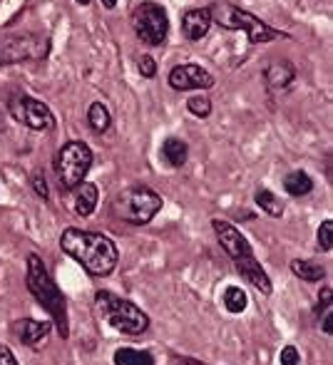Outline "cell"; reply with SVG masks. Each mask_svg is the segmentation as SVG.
<instances>
[{"label":"cell","instance_id":"obj_3","mask_svg":"<svg viewBox=\"0 0 333 365\" xmlns=\"http://www.w3.org/2000/svg\"><path fill=\"white\" fill-rule=\"evenodd\" d=\"M212 23H217L222 30H232V33H244L249 38L251 45H266L276 38H284L281 30H274L271 25H266L264 20H259L254 13L232 5L227 0H219L209 8Z\"/></svg>","mask_w":333,"mask_h":365},{"label":"cell","instance_id":"obj_31","mask_svg":"<svg viewBox=\"0 0 333 365\" xmlns=\"http://www.w3.org/2000/svg\"><path fill=\"white\" fill-rule=\"evenodd\" d=\"M100 3L105 5L107 10H115V8H117V3H120V0H100Z\"/></svg>","mask_w":333,"mask_h":365},{"label":"cell","instance_id":"obj_1","mask_svg":"<svg viewBox=\"0 0 333 365\" xmlns=\"http://www.w3.org/2000/svg\"><path fill=\"white\" fill-rule=\"evenodd\" d=\"M60 246L63 251L75 259L90 276H110L117 266V246L112 239H107L105 234H95V231H83V229H65L60 236Z\"/></svg>","mask_w":333,"mask_h":365},{"label":"cell","instance_id":"obj_11","mask_svg":"<svg viewBox=\"0 0 333 365\" xmlns=\"http://www.w3.org/2000/svg\"><path fill=\"white\" fill-rule=\"evenodd\" d=\"M212 229H214V234H217L222 249L227 251V254L232 256L234 261L244 259V256H254V251H251V244L247 241V236H244L234 224H229V221H222V219H214L212 221Z\"/></svg>","mask_w":333,"mask_h":365},{"label":"cell","instance_id":"obj_12","mask_svg":"<svg viewBox=\"0 0 333 365\" xmlns=\"http://www.w3.org/2000/svg\"><path fill=\"white\" fill-rule=\"evenodd\" d=\"M212 28V15L209 8H189L182 15V35L189 43H199Z\"/></svg>","mask_w":333,"mask_h":365},{"label":"cell","instance_id":"obj_9","mask_svg":"<svg viewBox=\"0 0 333 365\" xmlns=\"http://www.w3.org/2000/svg\"><path fill=\"white\" fill-rule=\"evenodd\" d=\"M48 55V40L38 35H23V38H8L0 45V65L23 63V60H38Z\"/></svg>","mask_w":333,"mask_h":365},{"label":"cell","instance_id":"obj_26","mask_svg":"<svg viewBox=\"0 0 333 365\" xmlns=\"http://www.w3.org/2000/svg\"><path fill=\"white\" fill-rule=\"evenodd\" d=\"M137 70H140V75H142V77L152 80V77L157 75V63H155V58H150V55H140V58H137Z\"/></svg>","mask_w":333,"mask_h":365},{"label":"cell","instance_id":"obj_17","mask_svg":"<svg viewBox=\"0 0 333 365\" xmlns=\"http://www.w3.org/2000/svg\"><path fill=\"white\" fill-rule=\"evenodd\" d=\"M189 157V147L187 142L177 140V137H167L165 145H162V159L169 164L172 169H179L184 167V162H187Z\"/></svg>","mask_w":333,"mask_h":365},{"label":"cell","instance_id":"obj_10","mask_svg":"<svg viewBox=\"0 0 333 365\" xmlns=\"http://www.w3.org/2000/svg\"><path fill=\"white\" fill-rule=\"evenodd\" d=\"M169 87L179 92H187V90H209L214 85V75L207 73L202 65H194V63H184L177 65V68L169 73Z\"/></svg>","mask_w":333,"mask_h":365},{"label":"cell","instance_id":"obj_27","mask_svg":"<svg viewBox=\"0 0 333 365\" xmlns=\"http://www.w3.org/2000/svg\"><path fill=\"white\" fill-rule=\"evenodd\" d=\"M279 363H281V365H299V363H301L299 351H296L294 346L281 348V353H279Z\"/></svg>","mask_w":333,"mask_h":365},{"label":"cell","instance_id":"obj_6","mask_svg":"<svg viewBox=\"0 0 333 365\" xmlns=\"http://www.w3.org/2000/svg\"><path fill=\"white\" fill-rule=\"evenodd\" d=\"M132 30L137 40H142L150 48H160L167 43L169 35V15L155 0H142L132 10Z\"/></svg>","mask_w":333,"mask_h":365},{"label":"cell","instance_id":"obj_2","mask_svg":"<svg viewBox=\"0 0 333 365\" xmlns=\"http://www.w3.org/2000/svg\"><path fill=\"white\" fill-rule=\"evenodd\" d=\"M28 289L35 296V301L50 313L53 323L58 326L60 336H70V321H68V303H65L63 291L58 289V284L53 281V276L48 274V266L43 264L38 254L28 256Z\"/></svg>","mask_w":333,"mask_h":365},{"label":"cell","instance_id":"obj_16","mask_svg":"<svg viewBox=\"0 0 333 365\" xmlns=\"http://www.w3.org/2000/svg\"><path fill=\"white\" fill-rule=\"evenodd\" d=\"M75 197H73V204H75V212L80 217H90L92 212L97 209V199H100V192L92 182H83L73 189Z\"/></svg>","mask_w":333,"mask_h":365},{"label":"cell","instance_id":"obj_23","mask_svg":"<svg viewBox=\"0 0 333 365\" xmlns=\"http://www.w3.org/2000/svg\"><path fill=\"white\" fill-rule=\"evenodd\" d=\"M224 308H227L229 313H242L244 308L249 306V298L247 293H244L239 286H229L227 291H224Z\"/></svg>","mask_w":333,"mask_h":365},{"label":"cell","instance_id":"obj_25","mask_svg":"<svg viewBox=\"0 0 333 365\" xmlns=\"http://www.w3.org/2000/svg\"><path fill=\"white\" fill-rule=\"evenodd\" d=\"M316 239H319L321 251H331L333 249V221L331 219H326L324 224L319 226V234H316Z\"/></svg>","mask_w":333,"mask_h":365},{"label":"cell","instance_id":"obj_15","mask_svg":"<svg viewBox=\"0 0 333 365\" xmlns=\"http://www.w3.org/2000/svg\"><path fill=\"white\" fill-rule=\"evenodd\" d=\"M264 80L269 90H286V87L296 80V68L291 63H286V60L271 63L269 68L264 70Z\"/></svg>","mask_w":333,"mask_h":365},{"label":"cell","instance_id":"obj_8","mask_svg":"<svg viewBox=\"0 0 333 365\" xmlns=\"http://www.w3.org/2000/svg\"><path fill=\"white\" fill-rule=\"evenodd\" d=\"M8 110L20 125L30 127L35 132H50L55 127V115L45 102L35 100L30 95H13L8 102Z\"/></svg>","mask_w":333,"mask_h":365},{"label":"cell","instance_id":"obj_32","mask_svg":"<svg viewBox=\"0 0 333 365\" xmlns=\"http://www.w3.org/2000/svg\"><path fill=\"white\" fill-rule=\"evenodd\" d=\"M184 365H207V363H199V361H194V358H187Z\"/></svg>","mask_w":333,"mask_h":365},{"label":"cell","instance_id":"obj_28","mask_svg":"<svg viewBox=\"0 0 333 365\" xmlns=\"http://www.w3.org/2000/svg\"><path fill=\"white\" fill-rule=\"evenodd\" d=\"M33 189H35V194H38V197H43V199H48V197H50L48 182H45L43 174H35V177H33Z\"/></svg>","mask_w":333,"mask_h":365},{"label":"cell","instance_id":"obj_7","mask_svg":"<svg viewBox=\"0 0 333 365\" xmlns=\"http://www.w3.org/2000/svg\"><path fill=\"white\" fill-rule=\"evenodd\" d=\"M92 167V149L85 142H68L58 152L55 159V169H58V179L63 189H75L78 184L85 182L87 172Z\"/></svg>","mask_w":333,"mask_h":365},{"label":"cell","instance_id":"obj_22","mask_svg":"<svg viewBox=\"0 0 333 365\" xmlns=\"http://www.w3.org/2000/svg\"><path fill=\"white\" fill-rule=\"evenodd\" d=\"M87 122H90V127L95 132H107L112 125V115L110 110H107V105H102V102H92L90 110H87Z\"/></svg>","mask_w":333,"mask_h":365},{"label":"cell","instance_id":"obj_30","mask_svg":"<svg viewBox=\"0 0 333 365\" xmlns=\"http://www.w3.org/2000/svg\"><path fill=\"white\" fill-rule=\"evenodd\" d=\"M331 323H333V313H331V308H326V313H324V333H326V336H331V333H333Z\"/></svg>","mask_w":333,"mask_h":365},{"label":"cell","instance_id":"obj_20","mask_svg":"<svg viewBox=\"0 0 333 365\" xmlns=\"http://www.w3.org/2000/svg\"><path fill=\"white\" fill-rule=\"evenodd\" d=\"M291 271L294 276H299L301 281H309V284H316L326 276L324 266H319L316 261H306V259H294L291 261Z\"/></svg>","mask_w":333,"mask_h":365},{"label":"cell","instance_id":"obj_24","mask_svg":"<svg viewBox=\"0 0 333 365\" xmlns=\"http://www.w3.org/2000/svg\"><path fill=\"white\" fill-rule=\"evenodd\" d=\"M187 110L192 112L194 117H199V120H207V117L212 115V100H209L207 95H194L187 100Z\"/></svg>","mask_w":333,"mask_h":365},{"label":"cell","instance_id":"obj_29","mask_svg":"<svg viewBox=\"0 0 333 365\" xmlns=\"http://www.w3.org/2000/svg\"><path fill=\"white\" fill-rule=\"evenodd\" d=\"M0 365H18L15 356L10 353V348L3 346V343H0Z\"/></svg>","mask_w":333,"mask_h":365},{"label":"cell","instance_id":"obj_33","mask_svg":"<svg viewBox=\"0 0 333 365\" xmlns=\"http://www.w3.org/2000/svg\"><path fill=\"white\" fill-rule=\"evenodd\" d=\"M78 5H90V0H75Z\"/></svg>","mask_w":333,"mask_h":365},{"label":"cell","instance_id":"obj_14","mask_svg":"<svg viewBox=\"0 0 333 365\" xmlns=\"http://www.w3.org/2000/svg\"><path fill=\"white\" fill-rule=\"evenodd\" d=\"M234 264H237V271H239V274H242L244 279H247L249 284L261 293V296H271L274 286H271L269 276H266V271L261 269V264L254 259V256H244V259H237Z\"/></svg>","mask_w":333,"mask_h":365},{"label":"cell","instance_id":"obj_13","mask_svg":"<svg viewBox=\"0 0 333 365\" xmlns=\"http://www.w3.org/2000/svg\"><path fill=\"white\" fill-rule=\"evenodd\" d=\"M53 331V321H33V318H23V321L13 323V336L25 346H38L40 341L48 338Z\"/></svg>","mask_w":333,"mask_h":365},{"label":"cell","instance_id":"obj_19","mask_svg":"<svg viewBox=\"0 0 333 365\" xmlns=\"http://www.w3.org/2000/svg\"><path fill=\"white\" fill-rule=\"evenodd\" d=\"M254 202L266 217H274V219L284 217V202H281L271 189H259V192L254 194Z\"/></svg>","mask_w":333,"mask_h":365},{"label":"cell","instance_id":"obj_4","mask_svg":"<svg viewBox=\"0 0 333 365\" xmlns=\"http://www.w3.org/2000/svg\"><path fill=\"white\" fill-rule=\"evenodd\" d=\"M97 308L102 311L105 321L115 328L117 333H125V336H140L150 328V316H147L142 308H137L135 303L125 301V298L115 296L110 291H100L95 296Z\"/></svg>","mask_w":333,"mask_h":365},{"label":"cell","instance_id":"obj_5","mask_svg":"<svg viewBox=\"0 0 333 365\" xmlns=\"http://www.w3.org/2000/svg\"><path fill=\"white\" fill-rule=\"evenodd\" d=\"M160 209H162V197L150 187H130L117 194L115 202H112L115 217L135 226L150 224L160 214Z\"/></svg>","mask_w":333,"mask_h":365},{"label":"cell","instance_id":"obj_18","mask_svg":"<svg viewBox=\"0 0 333 365\" xmlns=\"http://www.w3.org/2000/svg\"><path fill=\"white\" fill-rule=\"evenodd\" d=\"M284 189L291 197H306V194H311V189H314V179L306 172H301V169H296V172L284 177Z\"/></svg>","mask_w":333,"mask_h":365},{"label":"cell","instance_id":"obj_21","mask_svg":"<svg viewBox=\"0 0 333 365\" xmlns=\"http://www.w3.org/2000/svg\"><path fill=\"white\" fill-rule=\"evenodd\" d=\"M115 365H155L150 351H137V348H120L112 356Z\"/></svg>","mask_w":333,"mask_h":365}]
</instances>
